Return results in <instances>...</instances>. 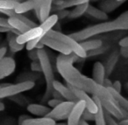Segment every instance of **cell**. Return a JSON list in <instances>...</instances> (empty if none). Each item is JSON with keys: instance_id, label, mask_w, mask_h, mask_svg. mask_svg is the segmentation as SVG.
Here are the masks:
<instances>
[{"instance_id": "obj_15", "label": "cell", "mask_w": 128, "mask_h": 125, "mask_svg": "<svg viewBox=\"0 0 128 125\" xmlns=\"http://www.w3.org/2000/svg\"><path fill=\"white\" fill-rule=\"evenodd\" d=\"M124 2H126L124 0H104L99 2L98 8L104 13L108 14L120 7Z\"/></svg>"}, {"instance_id": "obj_14", "label": "cell", "mask_w": 128, "mask_h": 125, "mask_svg": "<svg viewBox=\"0 0 128 125\" xmlns=\"http://www.w3.org/2000/svg\"><path fill=\"white\" fill-rule=\"evenodd\" d=\"M53 88H54V91L60 93V96L62 97V99L66 100V101H71V102L78 101V100L76 98V96L72 93L71 90L67 86H64L63 84H62L60 81L54 80V82L53 83Z\"/></svg>"}, {"instance_id": "obj_37", "label": "cell", "mask_w": 128, "mask_h": 125, "mask_svg": "<svg viewBox=\"0 0 128 125\" xmlns=\"http://www.w3.org/2000/svg\"><path fill=\"white\" fill-rule=\"evenodd\" d=\"M64 100H57V99H49V100H48V105L50 107H53V108H54V107H56L58 105H60L62 102H63Z\"/></svg>"}, {"instance_id": "obj_18", "label": "cell", "mask_w": 128, "mask_h": 125, "mask_svg": "<svg viewBox=\"0 0 128 125\" xmlns=\"http://www.w3.org/2000/svg\"><path fill=\"white\" fill-rule=\"evenodd\" d=\"M0 13H3V14L7 15V16H9V18L18 19V20H20L22 22H24L26 26H28L31 29L38 27V26L36 25V23H34L32 20H31L30 19H28L27 17L24 16L23 14H18V13H16L14 10H2V11H0Z\"/></svg>"}, {"instance_id": "obj_22", "label": "cell", "mask_w": 128, "mask_h": 125, "mask_svg": "<svg viewBox=\"0 0 128 125\" xmlns=\"http://www.w3.org/2000/svg\"><path fill=\"white\" fill-rule=\"evenodd\" d=\"M39 4V1H34V0H30V1H25V2L20 3L15 8V13H18V14H24V13L30 12L32 10H34L36 6Z\"/></svg>"}, {"instance_id": "obj_19", "label": "cell", "mask_w": 128, "mask_h": 125, "mask_svg": "<svg viewBox=\"0 0 128 125\" xmlns=\"http://www.w3.org/2000/svg\"><path fill=\"white\" fill-rule=\"evenodd\" d=\"M119 51L115 50L113 51L112 54L110 55L109 58L107 59L106 64L104 65V69H105V77L108 78L109 76L112 74V72H113L114 68H115L116 65H117L118 61V57H119Z\"/></svg>"}, {"instance_id": "obj_32", "label": "cell", "mask_w": 128, "mask_h": 125, "mask_svg": "<svg viewBox=\"0 0 128 125\" xmlns=\"http://www.w3.org/2000/svg\"><path fill=\"white\" fill-rule=\"evenodd\" d=\"M18 0H0V11L2 10H15L20 4Z\"/></svg>"}, {"instance_id": "obj_10", "label": "cell", "mask_w": 128, "mask_h": 125, "mask_svg": "<svg viewBox=\"0 0 128 125\" xmlns=\"http://www.w3.org/2000/svg\"><path fill=\"white\" fill-rule=\"evenodd\" d=\"M86 109L85 103L82 100H78L75 104L74 107L72 108L70 115L68 117V125H79V122L82 120V115L84 114V111Z\"/></svg>"}, {"instance_id": "obj_44", "label": "cell", "mask_w": 128, "mask_h": 125, "mask_svg": "<svg viewBox=\"0 0 128 125\" xmlns=\"http://www.w3.org/2000/svg\"><path fill=\"white\" fill-rule=\"evenodd\" d=\"M29 118H31V117L29 115H26V114H22V115H20L18 120V125H22L24 121H26L27 119H29Z\"/></svg>"}, {"instance_id": "obj_31", "label": "cell", "mask_w": 128, "mask_h": 125, "mask_svg": "<svg viewBox=\"0 0 128 125\" xmlns=\"http://www.w3.org/2000/svg\"><path fill=\"white\" fill-rule=\"evenodd\" d=\"M86 0H64L63 4L60 6H54L52 8H54L55 11H62V10H66L67 8L70 7H76V6H79V5L82 4L85 2Z\"/></svg>"}, {"instance_id": "obj_12", "label": "cell", "mask_w": 128, "mask_h": 125, "mask_svg": "<svg viewBox=\"0 0 128 125\" xmlns=\"http://www.w3.org/2000/svg\"><path fill=\"white\" fill-rule=\"evenodd\" d=\"M53 3L52 0H46V1H39V4L34 8L36 16L39 21L41 23L45 21L49 17V13L52 11Z\"/></svg>"}, {"instance_id": "obj_23", "label": "cell", "mask_w": 128, "mask_h": 125, "mask_svg": "<svg viewBox=\"0 0 128 125\" xmlns=\"http://www.w3.org/2000/svg\"><path fill=\"white\" fill-rule=\"evenodd\" d=\"M108 90L110 93V94H112V96L113 97V99L115 100V101L117 102V104L121 107V109L128 114V100L127 99H126L123 95H121V93H117L116 91H114L112 87H109Z\"/></svg>"}, {"instance_id": "obj_41", "label": "cell", "mask_w": 128, "mask_h": 125, "mask_svg": "<svg viewBox=\"0 0 128 125\" xmlns=\"http://www.w3.org/2000/svg\"><path fill=\"white\" fill-rule=\"evenodd\" d=\"M112 88L114 90V91L117 92V93H120V92H121V83H120V81H118V80L114 81V82L112 83Z\"/></svg>"}, {"instance_id": "obj_16", "label": "cell", "mask_w": 128, "mask_h": 125, "mask_svg": "<svg viewBox=\"0 0 128 125\" xmlns=\"http://www.w3.org/2000/svg\"><path fill=\"white\" fill-rule=\"evenodd\" d=\"M92 79L96 84L103 86L105 79V69L104 65L101 62H96L93 65Z\"/></svg>"}, {"instance_id": "obj_47", "label": "cell", "mask_w": 128, "mask_h": 125, "mask_svg": "<svg viewBox=\"0 0 128 125\" xmlns=\"http://www.w3.org/2000/svg\"><path fill=\"white\" fill-rule=\"evenodd\" d=\"M6 52H7V48L6 47H1L0 48V61L6 56Z\"/></svg>"}, {"instance_id": "obj_6", "label": "cell", "mask_w": 128, "mask_h": 125, "mask_svg": "<svg viewBox=\"0 0 128 125\" xmlns=\"http://www.w3.org/2000/svg\"><path fill=\"white\" fill-rule=\"evenodd\" d=\"M35 86L34 82H22L9 85L7 86L0 87V100L4 98H11L15 95L20 94L24 92L32 89Z\"/></svg>"}, {"instance_id": "obj_53", "label": "cell", "mask_w": 128, "mask_h": 125, "mask_svg": "<svg viewBox=\"0 0 128 125\" xmlns=\"http://www.w3.org/2000/svg\"><path fill=\"white\" fill-rule=\"evenodd\" d=\"M56 125H68V124L64 122H59V123H56Z\"/></svg>"}, {"instance_id": "obj_49", "label": "cell", "mask_w": 128, "mask_h": 125, "mask_svg": "<svg viewBox=\"0 0 128 125\" xmlns=\"http://www.w3.org/2000/svg\"><path fill=\"white\" fill-rule=\"evenodd\" d=\"M52 96H53L54 99H57V100H62V97L60 96V94L59 93H57V92H55V91L53 92V94H52Z\"/></svg>"}, {"instance_id": "obj_52", "label": "cell", "mask_w": 128, "mask_h": 125, "mask_svg": "<svg viewBox=\"0 0 128 125\" xmlns=\"http://www.w3.org/2000/svg\"><path fill=\"white\" fill-rule=\"evenodd\" d=\"M79 125H90L89 123H88V121H84V120H81L80 122H79Z\"/></svg>"}, {"instance_id": "obj_35", "label": "cell", "mask_w": 128, "mask_h": 125, "mask_svg": "<svg viewBox=\"0 0 128 125\" xmlns=\"http://www.w3.org/2000/svg\"><path fill=\"white\" fill-rule=\"evenodd\" d=\"M41 39H42V38H37V39H35V40L28 41V42L26 43V48L27 51H31V50H32V49H35L36 47H37V45L40 43Z\"/></svg>"}, {"instance_id": "obj_55", "label": "cell", "mask_w": 128, "mask_h": 125, "mask_svg": "<svg viewBox=\"0 0 128 125\" xmlns=\"http://www.w3.org/2000/svg\"><path fill=\"white\" fill-rule=\"evenodd\" d=\"M0 87H1V86H0Z\"/></svg>"}, {"instance_id": "obj_13", "label": "cell", "mask_w": 128, "mask_h": 125, "mask_svg": "<svg viewBox=\"0 0 128 125\" xmlns=\"http://www.w3.org/2000/svg\"><path fill=\"white\" fill-rule=\"evenodd\" d=\"M16 69V62L11 56H4L0 61V80L12 75Z\"/></svg>"}, {"instance_id": "obj_38", "label": "cell", "mask_w": 128, "mask_h": 125, "mask_svg": "<svg viewBox=\"0 0 128 125\" xmlns=\"http://www.w3.org/2000/svg\"><path fill=\"white\" fill-rule=\"evenodd\" d=\"M28 57L32 62H39V56H38V49H32L28 51Z\"/></svg>"}, {"instance_id": "obj_50", "label": "cell", "mask_w": 128, "mask_h": 125, "mask_svg": "<svg viewBox=\"0 0 128 125\" xmlns=\"http://www.w3.org/2000/svg\"><path fill=\"white\" fill-rule=\"evenodd\" d=\"M120 125H128V118H126V119L122 120V121H118Z\"/></svg>"}, {"instance_id": "obj_3", "label": "cell", "mask_w": 128, "mask_h": 125, "mask_svg": "<svg viewBox=\"0 0 128 125\" xmlns=\"http://www.w3.org/2000/svg\"><path fill=\"white\" fill-rule=\"evenodd\" d=\"M38 56H39V62L41 66V72L44 75L45 80H46V92L42 98V101H48L54 92L53 83L55 80L54 73L50 58L46 50H45L44 48L38 49Z\"/></svg>"}, {"instance_id": "obj_54", "label": "cell", "mask_w": 128, "mask_h": 125, "mask_svg": "<svg viewBox=\"0 0 128 125\" xmlns=\"http://www.w3.org/2000/svg\"><path fill=\"white\" fill-rule=\"evenodd\" d=\"M127 118H128V114H127Z\"/></svg>"}, {"instance_id": "obj_9", "label": "cell", "mask_w": 128, "mask_h": 125, "mask_svg": "<svg viewBox=\"0 0 128 125\" xmlns=\"http://www.w3.org/2000/svg\"><path fill=\"white\" fill-rule=\"evenodd\" d=\"M40 42L42 43L44 46L48 47V48H52V49L55 50V51H58L59 53L62 54V55H68L72 53V50L70 49L68 46H66L65 44L62 43L60 41H58L54 39L49 38L46 35L40 40Z\"/></svg>"}, {"instance_id": "obj_46", "label": "cell", "mask_w": 128, "mask_h": 125, "mask_svg": "<svg viewBox=\"0 0 128 125\" xmlns=\"http://www.w3.org/2000/svg\"><path fill=\"white\" fill-rule=\"evenodd\" d=\"M119 46L121 47V48H124V47H128V36L127 37H124L123 38V39H121L120 41H119L118 42Z\"/></svg>"}, {"instance_id": "obj_1", "label": "cell", "mask_w": 128, "mask_h": 125, "mask_svg": "<svg viewBox=\"0 0 128 125\" xmlns=\"http://www.w3.org/2000/svg\"><path fill=\"white\" fill-rule=\"evenodd\" d=\"M79 58L80 57L74 53L68 55L59 54L56 57V69L68 85L92 94L96 82L82 74L78 69L74 66V62H77Z\"/></svg>"}, {"instance_id": "obj_51", "label": "cell", "mask_w": 128, "mask_h": 125, "mask_svg": "<svg viewBox=\"0 0 128 125\" xmlns=\"http://www.w3.org/2000/svg\"><path fill=\"white\" fill-rule=\"evenodd\" d=\"M6 109V106L2 101H0V111H4Z\"/></svg>"}, {"instance_id": "obj_5", "label": "cell", "mask_w": 128, "mask_h": 125, "mask_svg": "<svg viewBox=\"0 0 128 125\" xmlns=\"http://www.w3.org/2000/svg\"><path fill=\"white\" fill-rule=\"evenodd\" d=\"M46 36L52 39H54L58 41H60L62 43L68 46L72 50V53L76 54L80 58H87V52L82 48L80 43L76 41L74 39H72L68 34H62V32H56L54 30H50Z\"/></svg>"}, {"instance_id": "obj_7", "label": "cell", "mask_w": 128, "mask_h": 125, "mask_svg": "<svg viewBox=\"0 0 128 125\" xmlns=\"http://www.w3.org/2000/svg\"><path fill=\"white\" fill-rule=\"evenodd\" d=\"M76 102H71V101H63L58 105L56 107L53 108L49 112V114L45 117L51 118V119L56 121H62V120L68 119L72 108L74 107L75 104Z\"/></svg>"}, {"instance_id": "obj_39", "label": "cell", "mask_w": 128, "mask_h": 125, "mask_svg": "<svg viewBox=\"0 0 128 125\" xmlns=\"http://www.w3.org/2000/svg\"><path fill=\"white\" fill-rule=\"evenodd\" d=\"M70 11H68V10H62V11H57L56 13H55V14L58 16L59 20H62V19H64V18H67V17H68V15H70Z\"/></svg>"}, {"instance_id": "obj_21", "label": "cell", "mask_w": 128, "mask_h": 125, "mask_svg": "<svg viewBox=\"0 0 128 125\" xmlns=\"http://www.w3.org/2000/svg\"><path fill=\"white\" fill-rule=\"evenodd\" d=\"M86 14L96 19V20H100V21H106L108 20V15L106 13H104L103 11H101L99 8L91 6L90 4L88 6V9L86 11Z\"/></svg>"}, {"instance_id": "obj_42", "label": "cell", "mask_w": 128, "mask_h": 125, "mask_svg": "<svg viewBox=\"0 0 128 125\" xmlns=\"http://www.w3.org/2000/svg\"><path fill=\"white\" fill-rule=\"evenodd\" d=\"M8 32H13L15 34H17V35H20V33L18 32L17 30H14V29L12 28H6V27H0V33H6L7 34Z\"/></svg>"}, {"instance_id": "obj_2", "label": "cell", "mask_w": 128, "mask_h": 125, "mask_svg": "<svg viewBox=\"0 0 128 125\" xmlns=\"http://www.w3.org/2000/svg\"><path fill=\"white\" fill-rule=\"evenodd\" d=\"M92 95L98 98L104 110L112 114L114 118L118 120L119 121L127 118V113L121 109V107L117 104L113 97L109 92L108 88L98 84H95L92 91Z\"/></svg>"}, {"instance_id": "obj_26", "label": "cell", "mask_w": 128, "mask_h": 125, "mask_svg": "<svg viewBox=\"0 0 128 125\" xmlns=\"http://www.w3.org/2000/svg\"><path fill=\"white\" fill-rule=\"evenodd\" d=\"M7 20L10 27L12 29H14V30H17L18 32H20V34H24V33L27 32V31H29L31 29L28 26H26L24 22H22L18 19L8 18Z\"/></svg>"}, {"instance_id": "obj_20", "label": "cell", "mask_w": 128, "mask_h": 125, "mask_svg": "<svg viewBox=\"0 0 128 125\" xmlns=\"http://www.w3.org/2000/svg\"><path fill=\"white\" fill-rule=\"evenodd\" d=\"M113 27L116 30H128V11L121 13L117 19L112 20Z\"/></svg>"}, {"instance_id": "obj_45", "label": "cell", "mask_w": 128, "mask_h": 125, "mask_svg": "<svg viewBox=\"0 0 128 125\" xmlns=\"http://www.w3.org/2000/svg\"><path fill=\"white\" fill-rule=\"evenodd\" d=\"M119 54L121 55H123L126 58H128V47H124V48H120V50H119Z\"/></svg>"}, {"instance_id": "obj_25", "label": "cell", "mask_w": 128, "mask_h": 125, "mask_svg": "<svg viewBox=\"0 0 128 125\" xmlns=\"http://www.w3.org/2000/svg\"><path fill=\"white\" fill-rule=\"evenodd\" d=\"M22 125H56V121L48 117L29 118Z\"/></svg>"}, {"instance_id": "obj_17", "label": "cell", "mask_w": 128, "mask_h": 125, "mask_svg": "<svg viewBox=\"0 0 128 125\" xmlns=\"http://www.w3.org/2000/svg\"><path fill=\"white\" fill-rule=\"evenodd\" d=\"M27 111H28L30 114H34V115L41 116V117H45L46 116L50 110V107H46V106L41 105V104H29L26 107Z\"/></svg>"}, {"instance_id": "obj_33", "label": "cell", "mask_w": 128, "mask_h": 125, "mask_svg": "<svg viewBox=\"0 0 128 125\" xmlns=\"http://www.w3.org/2000/svg\"><path fill=\"white\" fill-rule=\"evenodd\" d=\"M107 49H108V47H105L103 45V46L100 47L99 48H96V49H95V50H91V51L87 52V57L96 56V55H102V54L104 53Z\"/></svg>"}, {"instance_id": "obj_29", "label": "cell", "mask_w": 128, "mask_h": 125, "mask_svg": "<svg viewBox=\"0 0 128 125\" xmlns=\"http://www.w3.org/2000/svg\"><path fill=\"white\" fill-rule=\"evenodd\" d=\"M57 22H59V18L54 13V14L50 15L43 23L40 24V27L43 30V32L45 33V34H46L50 30H52L54 28V25Z\"/></svg>"}, {"instance_id": "obj_11", "label": "cell", "mask_w": 128, "mask_h": 125, "mask_svg": "<svg viewBox=\"0 0 128 125\" xmlns=\"http://www.w3.org/2000/svg\"><path fill=\"white\" fill-rule=\"evenodd\" d=\"M45 35H46L45 33L43 32V30L39 26V27H36L34 28L30 29L27 32L17 36V41H18V44L24 45L25 43H27L28 41L35 40L37 38H43Z\"/></svg>"}, {"instance_id": "obj_30", "label": "cell", "mask_w": 128, "mask_h": 125, "mask_svg": "<svg viewBox=\"0 0 128 125\" xmlns=\"http://www.w3.org/2000/svg\"><path fill=\"white\" fill-rule=\"evenodd\" d=\"M80 45L86 52H89L91 51V50H95L96 48H99L100 47L103 46V41L99 39L90 40V41H82V42H80Z\"/></svg>"}, {"instance_id": "obj_4", "label": "cell", "mask_w": 128, "mask_h": 125, "mask_svg": "<svg viewBox=\"0 0 128 125\" xmlns=\"http://www.w3.org/2000/svg\"><path fill=\"white\" fill-rule=\"evenodd\" d=\"M112 31H115V28L113 27V23L112 21L108 22H103V23L96 24L94 26H90L86 28H84L82 30L78 31V32L72 33V34H68L72 39H74L77 42H82L84 41L85 40L89 39V38L92 37V36L98 35V34H101L104 33H109Z\"/></svg>"}, {"instance_id": "obj_34", "label": "cell", "mask_w": 128, "mask_h": 125, "mask_svg": "<svg viewBox=\"0 0 128 125\" xmlns=\"http://www.w3.org/2000/svg\"><path fill=\"white\" fill-rule=\"evenodd\" d=\"M104 118H105L106 125H120L118 121H116L115 118H114L112 114H110L105 110H104Z\"/></svg>"}, {"instance_id": "obj_27", "label": "cell", "mask_w": 128, "mask_h": 125, "mask_svg": "<svg viewBox=\"0 0 128 125\" xmlns=\"http://www.w3.org/2000/svg\"><path fill=\"white\" fill-rule=\"evenodd\" d=\"M92 98L98 106V111L95 114V123H96V125H106L104 118V110L99 100L96 96H93Z\"/></svg>"}, {"instance_id": "obj_24", "label": "cell", "mask_w": 128, "mask_h": 125, "mask_svg": "<svg viewBox=\"0 0 128 125\" xmlns=\"http://www.w3.org/2000/svg\"><path fill=\"white\" fill-rule=\"evenodd\" d=\"M89 5H90V1L89 0H86L84 3L76 6V7L70 13V15H68V18L70 19V20H75V19L80 18L84 13H86V11H87Z\"/></svg>"}, {"instance_id": "obj_48", "label": "cell", "mask_w": 128, "mask_h": 125, "mask_svg": "<svg viewBox=\"0 0 128 125\" xmlns=\"http://www.w3.org/2000/svg\"><path fill=\"white\" fill-rule=\"evenodd\" d=\"M112 83H113V82H112V81H110L108 78H106V79H104V82L103 86H104V87H106V88L112 87Z\"/></svg>"}, {"instance_id": "obj_8", "label": "cell", "mask_w": 128, "mask_h": 125, "mask_svg": "<svg viewBox=\"0 0 128 125\" xmlns=\"http://www.w3.org/2000/svg\"><path fill=\"white\" fill-rule=\"evenodd\" d=\"M68 88L72 91V93H74V95L76 96V98L78 100H82L85 103L86 106V109L89 110L90 113L92 114H96V111H98V106H96V102L94 101L93 98L89 96L86 92L82 91V90H80L78 88H76L72 86H70V85H67Z\"/></svg>"}, {"instance_id": "obj_36", "label": "cell", "mask_w": 128, "mask_h": 125, "mask_svg": "<svg viewBox=\"0 0 128 125\" xmlns=\"http://www.w3.org/2000/svg\"><path fill=\"white\" fill-rule=\"evenodd\" d=\"M82 119L86 121H95V114L90 113L89 110L85 109L84 111V114L82 115Z\"/></svg>"}, {"instance_id": "obj_43", "label": "cell", "mask_w": 128, "mask_h": 125, "mask_svg": "<svg viewBox=\"0 0 128 125\" xmlns=\"http://www.w3.org/2000/svg\"><path fill=\"white\" fill-rule=\"evenodd\" d=\"M0 27H6V28H12V27L9 26L7 19L3 18V17H0Z\"/></svg>"}, {"instance_id": "obj_40", "label": "cell", "mask_w": 128, "mask_h": 125, "mask_svg": "<svg viewBox=\"0 0 128 125\" xmlns=\"http://www.w3.org/2000/svg\"><path fill=\"white\" fill-rule=\"evenodd\" d=\"M31 70L34 72H41V66H40V62H31Z\"/></svg>"}, {"instance_id": "obj_28", "label": "cell", "mask_w": 128, "mask_h": 125, "mask_svg": "<svg viewBox=\"0 0 128 125\" xmlns=\"http://www.w3.org/2000/svg\"><path fill=\"white\" fill-rule=\"evenodd\" d=\"M17 34H15L13 32H8L7 33V41L9 48L11 51L12 52H18L24 48V45H20L17 41Z\"/></svg>"}]
</instances>
